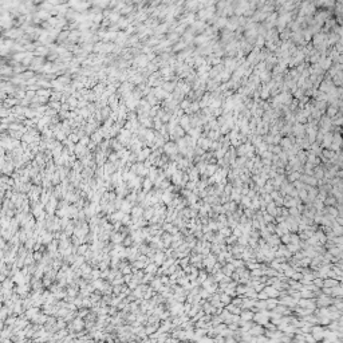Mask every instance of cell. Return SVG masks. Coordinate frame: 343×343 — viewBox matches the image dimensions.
<instances>
[{
	"instance_id": "6da1fadb",
	"label": "cell",
	"mask_w": 343,
	"mask_h": 343,
	"mask_svg": "<svg viewBox=\"0 0 343 343\" xmlns=\"http://www.w3.org/2000/svg\"><path fill=\"white\" fill-rule=\"evenodd\" d=\"M324 330L323 328H320V327H315L314 328V338H315V341H322V339L324 338Z\"/></svg>"
}]
</instances>
